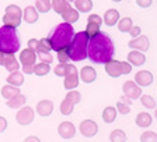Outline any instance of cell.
Here are the masks:
<instances>
[{"mask_svg": "<svg viewBox=\"0 0 157 142\" xmlns=\"http://www.w3.org/2000/svg\"><path fill=\"white\" fill-rule=\"evenodd\" d=\"M115 55V46L112 39L107 34L101 32L88 39L87 42V57L93 63L105 64L107 62L112 60Z\"/></svg>", "mask_w": 157, "mask_h": 142, "instance_id": "cell-1", "label": "cell"}, {"mask_svg": "<svg viewBox=\"0 0 157 142\" xmlns=\"http://www.w3.org/2000/svg\"><path fill=\"white\" fill-rule=\"evenodd\" d=\"M73 36H75L73 25L67 23H62L52 29V32H51L48 39L52 50L59 52V50H63V49H67V46L72 42Z\"/></svg>", "mask_w": 157, "mask_h": 142, "instance_id": "cell-2", "label": "cell"}, {"mask_svg": "<svg viewBox=\"0 0 157 142\" xmlns=\"http://www.w3.org/2000/svg\"><path fill=\"white\" fill-rule=\"evenodd\" d=\"M20 50V38L16 28L0 27V52L3 55H14Z\"/></svg>", "mask_w": 157, "mask_h": 142, "instance_id": "cell-3", "label": "cell"}, {"mask_svg": "<svg viewBox=\"0 0 157 142\" xmlns=\"http://www.w3.org/2000/svg\"><path fill=\"white\" fill-rule=\"evenodd\" d=\"M87 42L88 36L86 32L75 34L70 45L67 46V56L73 62H83L87 59Z\"/></svg>", "mask_w": 157, "mask_h": 142, "instance_id": "cell-4", "label": "cell"}, {"mask_svg": "<svg viewBox=\"0 0 157 142\" xmlns=\"http://www.w3.org/2000/svg\"><path fill=\"white\" fill-rule=\"evenodd\" d=\"M78 81H80V78H78L77 68H76L73 64H67L66 75H65V82H63L65 88L69 91H73L75 88L78 87Z\"/></svg>", "mask_w": 157, "mask_h": 142, "instance_id": "cell-5", "label": "cell"}, {"mask_svg": "<svg viewBox=\"0 0 157 142\" xmlns=\"http://www.w3.org/2000/svg\"><path fill=\"white\" fill-rule=\"evenodd\" d=\"M34 119H35V112L29 106L20 107V110L16 114V121L20 126H29L34 121Z\"/></svg>", "mask_w": 157, "mask_h": 142, "instance_id": "cell-6", "label": "cell"}, {"mask_svg": "<svg viewBox=\"0 0 157 142\" xmlns=\"http://www.w3.org/2000/svg\"><path fill=\"white\" fill-rule=\"evenodd\" d=\"M78 130H80V133H82L83 137H86V138H91V137L97 135L98 126H97V123H95L94 120L87 119V120H83L82 123H80Z\"/></svg>", "mask_w": 157, "mask_h": 142, "instance_id": "cell-7", "label": "cell"}, {"mask_svg": "<svg viewBox=\"0 0 157 142\" xmlns=\"http://www.w3.org/2000/svg\"><path fill=\"white\" fill-rule=\"evenodd\" d=\"M122 91H124V95L131 100H135V99H139L142 95V88L137 87L133 81H126L122 87Z\"/></svg>", "mask_w": 157, "mask_h": 142, "instance_id": "cell-8", "label": "cell"}, {"mask_svg": "<svg viewBox=\"0 0 157 142\" xmlns=\"http://www.w3.org/2000/svg\"><path fill=\"white\" fill-rule=\"evenodd\" d=\"M128 46L132 50H137V52H146L150 48V41L146 35H139L137 38L132 39L131 42L128 43Z\"/></svg>", "mask_w": 157, "mask_h": 142, "instance_id": "cell-9", "label": "cell"}, {"mask_svg": "<svg viewBox=\"0 0 157 142\" xmlns=\"http://www.w3.org/2000/svg\"><path fill=\"white\" fill-rule=\"evenodd\" d=\"M58 134L63 139H72L76 135V127L70 121H63L58 127Z\"/></svg>", "mask_w": 157, "mask_h": 142, "instance_id": "cell-10", "label": "cell"}, {"mask_svg": "<svg viewBox=\"0 0 157 142\" xmlns=\"http://www.w3.org/2000/svg\"><path fill=\"white\" fill-rule=\"evenodd\" d=\"M135 84L137 85V87H149V85H151V82H153V74H151L150 71H137L136 75H135Z\"/></svg>", "mask_w": 157, "mask_h": 142, "instance_id": "cell-11", "label": "cell"}, {"mask_svg": "<svg viewBox=\"0 0 157 142\" xmlns=\"http://www.w3.org/2000/svg\"><path fill=\"white\" fill-rule=\"evenodd\" d=\"M35 109H36V113H38L41 117L51 116V114H52V112H53L52 100H48V99L41 100V102H38V105H36Z\"/></svg>", "mask_w": 157, "mask_h": 142, "instance_id": "cell-12", "label": "cell"}, {"mask_svg": "<svg viewBox=\"0 0 157 142\" xmlns=\"http://www.w3.org/2000/svg\"><path fill=\"white\" fill-rule=\"evenodd\" d=\"M105 71L107 74L112 78H118L121 77V62L119 60H109V62L105 63Z\"/></svg>", "mask_w": 157, "mask_h": 142, "instance_id": "cell-13", "label": "cell"}, {"mask_svg": "<svg viewBox=\"0 0 157 142\" xmlns=\"http://www.w3.org/2000/svg\"><path fill=\"white\" fill-rule=\"evenodd\" d=\"M78 77L82 78V81L86 82V84H91V82H94L97 80V71H95L94 67L86 66V67H83L80 70V75Z\"/></svg>", "mask_w": 157, "mask_h": 142, "instance_id": "cell-14", "label": "cell"}, {"mask_svg": "<svg viewBox=\"0 0 157 142\" xmlns=\"http://www.w3.org/2000/svg\"><path fill=\"white\" fill-rule=\"evenodd\" d=\"M128 63L131 66H135V67H140L146 63V56L142 52L132 50L131 53H128Z\"/></svg>", "mask_w": 157, "mask_h": 142, "instance_id": "cell-15", "label": "cell"}, {"mask_svg": "<svg viewBox=\"0 0 157 142\" xmlns=\"http://www.w3.org/2000/svg\"><path fill=\"white\" fill-rule=\"evenodd\" d=\"M36 60V53L29 50V49H24L20 53V62L23 66H29V64H35Z\"/></svg>", "mask_w": 157, "mask_h": 142, "instance_id": "cell-16", "label": "cell"}, {"mask_svg": "<svg viewBox=\"0 0 157 142\" xmlns=\"http://www.w3.org/2000/svg\"><path fill=\"white\" fill-rule=\"evenodd\" d=\"M23 18L27 24H35L38 21V11L35 10V7L27 6L23 11Z\"/></svg>", "mask_w": 157, "mask_h": 142, "instance_id": "cell-17", "label": "cell"}, {"mask_svg": "<svg viewBox=\"0 0 157 142\" xmlns=\"http://www.w3.org/2000/svg\"><path fill=\"white\" fill-rule=\"evenodd\" d=\"M102 21L105 23V25L108 27H114L115 24L119 21V13H118V10L115 9H111V10H107L104 14V18Z\"/></svg>", "mask_w": 157, "mask_h": 142, "instance_id": "cell-18", "label": "cell"}, {"mask_svg": "<svg viewBox=\"0 0 157 142\" xmlns=\"http://www.w3.org/2000/svg\"><path fill=\"white\" fill-rule=\"evenodd\" d=\"M3 66H4V68H6L9 73H16V71H18V68H20V64H18V62L16 60L14 55H4Z\"/></svg>", "mask_w": 157, "mask_h": 142, "instance_id": "cell-19", "label": "cell"}, {"mask_svg": "<svg viewBox=\"0 0 157 142\" xmlns=\"http://www.w3.org/2000/svg\"><path fill=\"white\" fill-rule=\"evenodd\" d=\"M153 123V119H151L150 113H146V112H142L136 116V126L140 127V128H147L150 127Z\"/></svg>", "mask_w": 157, "mask_h": 142, "instance_id": "cell-20", "label": "cell"}, {"mask_svg": "<svg viewBox=\"0 0 157 142\" xmlns=\"http://www.w3.org/2000/svg\"><path fill=\"white\" fill-rule=\"evenodd\" d=\"M69 7L70 4L66 0H51V10H53L56 14H63Z\"/></svg>", "mask_w": 157, "mask_h": 142, "instance_id": "cell-21", "label": "cell"}, {"mask_svg": "<svg viewBox=\"0 0 157 142\" xmlns=\"http://www.w3.org/2000/svg\"><path fill=\"white\" fill-rule=\"evenodd\" d=\"M7 84L11 85V87H17L20 88L24 84V75L20 73V71H16V73H10V75L7 77Z\"/></svg>", "mask_w": 157, "mask_h": 142, "instance_id": "cell-22", "label": "cell"}, {"mask_svg": "<svg viewBox=\"0 0 157 142\" xmlns=\"http://www.w3.org/2000/svg\"><path fill=\"white\" fill-rule=\"evenodd\" d=\"M21 94V91H20V88L17 87H11V85H4L3 88H2V96L4 98V99L10 100V99H13V98H16L17 95Z\"/></svg>", "mask_w": 157, "mask_h": 142, "instance_id": "cell-23", "label": "cell"}, {"mask_svg": "<svg viewBox=\"0 0 157 142\" xmlns=\"http://www.w3.org/2000/svg\"><path fill=\"white\" fill-rule=\"evenodd\" d=\"M60 16H62V18L65 20V23H67V24H73V23H76V21L80 18L78 11L77 10H75V9H72V7H69L65 13L60 14Z\"/></svg>", "mask_w": 157, "mask_h": 142, "instance_id": "cell-24", "label": "cell"}, {"mask_svg": "<svg viewBox=\"0 0 157 142\" xmlns=\"http://www.w3.org/2000/svg\"><path fill=\"white\" fill-rule=\"evenodd\" d=\"M117 119V109L112 106H107L102 112V120H104V123L107 124H111L115 121Z\"/></svg>", "mask_w": 157, "mask_h": 142, "instance_id": "cell-25", "label": "cell"}, {"mask_svg": "<svg viewBox=\"0 0 157 142\" xmlns=\"http://www.w3.org/2000/svg\"><path fill=\"white\" fill-rule=\"evenodd\" d=\"M6 16L10 17V18H14V20H21L23 11H21V9H20L18 6H16V4H10V6L6 7Z\"/></svg>", "mask_w": 157, "mask_h": 142, "instance_id": "cell-26", "label": "cell"}, {"mask_svg": "<svg viewBox=\"0 0 157 142\" xmlns=\"http://www.w3.org/2000/svg\"><path fill=\"white\" fill-rule=\"evenodd\" d=\"M27 102V98L24 96V95H17L16 98H13V99L7 100V106L10 107V109H20L21 106H24Z\"/></svg>", "mask_w": 157, "mask_h": 142, "instance_id": "cell-27", "label": "cell"}, {"mask_svg": "<svg viewBox=\"0 0 157 142\" xmlns=\"http://www.w3.org/2000/svg\"><path fill=\"white\" fill-rule=\"evenodd\" d=\"M78 13H88L93 9V0H75Z\"/></svg>", "mask_w": 157, "mask_h": 142, "instance_id": "cell-28", "label": "cell"}, {"mask_svg": "<svg viewBox=\"0 0 157 142\" xmlns=\"http://www.w3.org/2000/svg\"><path fill=\"white\" fill-rule=\"evenodd\" d=\"M118 29L121 32H129L131 28L133 27V23H132V18L131 17H124V18H119L118 21Z\"/></svg>", "mask_w": 157, "mask_h": 142, "instance_id": "cell-29", "label": "cell"}, {"mask_svg": "<svg viewBox=\"0 0 157 142\" xmlns=\"http://www.w3.org/2000/svg\"><path fill=\"white\" fill-rule=\"evenodd\" d=\"M126 133L122 131V130H114L111 134H109V141L111 142H126Z\"/></svg>", "mask_w": 157, "mask_h": 142, "instance_id": "cell-30", "label": "cell"}, {"mask_svg": "<svg viewBox=\"0 0 157 142\" xmlns=\"http://www.w3.org/2000/svg\"><path fill=\"white\" fill-rule=\"evenodd\" d=\"M49 71H51V66L45 64V63H39V64L34 66V74L38 77H45L49 74Z\"/></svg>", "mask_w": 157, "mask_h": 142, "instance_id": "cell-31", "label": "cell"}, {"mask_svg": "<svg viewBox=\"0 0 157 142\" xmlns=\"http://www.w3.org/2000/svg\"><path fill=\"white\" fill-rule=\"evenodd\" d=\"M34 7L38 13H48L51 10V0H36Z\"/></svg>", "mask_w": 157, "mask_h": 142, "instance_id": "cell-32", "label": "cell"}, {"mask_svg": "<svg viewBox=\"0 0 157 142\" xmlns=\"http://www.w3.org/2000/svg\"><path fill=\"white\" fill-rule=\"evenodd\" d=\"M139 99H140L142 105L144 107H147V109H156V100H154V98L151 95H140Z\"/></svg>", "mask_w": 157, "mask_h": 142, "instance_id": "cell-33", "label": "cell"}, {"mask_svg": "<svg viewBox=\"0 0 157 142\" xmlns=\"http://www.w3.org/2000/svg\"><path fill=\"white\" fill-rule=\"evenodd\" d=\"M86 35L88 36V39L95 36L97 34H100V25L97 24H93V23H87V27H86Z\"/></svg>", "mask_w": 157, "mask_h": 142, "instance_id": "cell-34", "label": "cell"}, {"mask_svg": "<svg viewBox=\"0 0 157 142\" xmlns=\"http://www.w3.org/2000/svg\"><path fill=\"white\" fill-rule=\"evenodd\" d=\"M66 100H69L73 106H76L77 103H80L82 95H80V92H77V91H70V92L66 95Z\"/></svg>", "mask_w": 157, "mask_h": 142, "instance_id": "cell-35", "label": "cell"}, {"mask_svg": "<svg viewBox=\"0 0 157 142\" xmlns=\"http://www.w3.org/2000/svg\"><path fill=\"white\" fill-rule=\"evenodd\" d=\"M73 105L69 102V100H62V103H60V113L63 114V116H70V114L73 113Z\"/></svg>", "mask_w": 157, "mask_h": 142, "instance_id": "cell-36", "label": "cell"}, {"mask_svg": "<svg viewBox=\"0 0 157 142\" xmlns=\"http://www.w3.org/2000/svg\"><path fill=\"white\" fill-rule=\"evenodd\" d=\"M52 48H51V43H49V39L48 38H42L38 41V52H51ZM36 52V53H38Z\"/></svg>", "mask_w": 157, "mask_h": 142, "instance_id": "cell-37", "label": "cell"}, {"mask_svg": "<svg viewBox=\"0 0 157 142\" xmlns=\"http://www.w3.org/2000/svg\"><path fill=\"white\" fill-rule=\"evenodd\" d=\"M140 142H157V135L154 131H144L140 135Z\"/></svg>", "mask_w": 157, "mask_h": 142, "instance_id": "cell-38", "label": "cell"}, {"mask_svg": "<svg viewBox=\"0 0 157 142\" xmlns=\"http://www.w3.org/2000/svg\"><path fill=\"white\" fill-rule=\"evenodd\" d=\"M36 57L41 60V63H45V64H51L53 62V56L48 52H38L36 53Z\"/></svg>", "mask_w": 157, "mask_h": 142, "instance_id": "cell-39", "label": "cell"}, {"mask_svg": "<svg viewBox=\"0 0 157 142\" xmlns=\"http://www.w3.org/2000/svg\"><path fill=\"white\" fill-rule=\"evenodd\" d=\"M3 23L6 27H10V28H17V27L21 24V20H14V18H10L7 17L6 14L3 16Z\"/></svg>", "mask_w": 157, "mask_h": 142, "instance_id": "cell-40", "label": "cell"}, {"mask_svg": "<svg viewBox=\"0 0 157 142\" xmlns=\"http://www.w3.org/2000/svg\"><path fill=\"white\" fill-rule=\"evenodd\" d=\"M70 60L67 56V49H63V50H59L58 52V62L60 64H67V62Z\"/></svg>", "mask_w": 157, "mask_h": 142, "instance_id": "cell-41", "label": "cell"}, {"mask_svg": "<svg viewBox=\"0 0 157 142\" xmlns=\"http://www.w3.org/2000/svg\"><path fill=\"white\" fill-rule=\"evenodd\" d=\"M117 109L121 114H129L131 113V106L126 105V103H124V102H121V100L117 103Z\"/></svg>", "mask_w": 157, "mask_h": 142, "instance_id": "cell-42", "label": "cell"}, {"mask_svg": "<svg viewBox=\"0 0 157 142\" xmlns=\"http://www.w3.org/2000/svg\"><path fill=\"white\" fill-rule=\"evenodd\" d=\"M66 68H67V64H58L55 67V70H53V73H55V75H58V77H65Z\"/></svg>", "mask_w": 157, "mask_h": 142, "instance_id": "cell-43", "label": "cell"}, {"mask_svg": "<svg viewBox=\"0 0 157 142\" xmlns=\"http://www.w3.org/2000/svg\"><path fill=\"white\" fill-rule=\"evenodd\" d=\"M88 21L87 23H93V24H97V25H100L101 27V24H102V18L98 14H91V16H88Z\"/></svg>", "mask_w": 157, "mask_h": 142, "instance_id": "cell-44", "label": "cell"}, {"mask_svg": "<svg viewBox=\"0 0 157 142\" xmlns=\"http://www.w3.org/2000/svg\"><path fill=\"white\" fill-rule=\"evenodd\" d=\"M132 71V66L129 64L128 62H121V74L122 75H126L129 74Z\"/></svg>", "mask_w": 157, "mask_h": 142, "instance_id": "cell-45", "label": "cell"}, {"mask_svg": "<svg viewBox=\"0 0 157 142\" xmlns=\"http://www.w3.org/2000/svg\"><path fill=\"white\" fill-rule=\"evenodd\" d=\"M27 49H29V50H33V52H38V41L36 39H29L28 41V48Z\"/></svg>", "mask_w": 157, "mask_h": 142, "instance_id": "cell-46", "label": "cell"}, {"mask_svg": "<svg viewBox=\"0 0 157 142\" xmlns=\"http://www.w3.org/2000/svg\"><path fill=\"white\" fill-rule=\"evenodd\" d=\"M151 3H153V0H136V4L142 9H147V7H150Z\"/></svg>", "mask_w": 157, "mask_h": 142, "instance_id": "cell-47", "label": "cell"}, {"mask_svg": "<svg viewBox=\"0 0 157 142\" xmlns=\"http://www.w3.org/2000/svg\"><path fill=\"white\" fill-rule=\"evenodd\" d=\"M129 34H131L132 38H137V36L140 35V27H132L131 31H129Z\"/></svg>", "mask_w": 157, "mask_h": 142, "instance_id": "cell-48", "label": "cell"}, {"mask_svg": "<svg viewBox=\"0 0 157 142\" xmlns=\"http://www.w3.org/2000/svg\"><path fill=\"white\" fill-rule=\"evenodd\" d=\"M6 128H7V120L3 116H0V134L4 133Z\"/></svg>", "mask_w": 157, "mask_h": 142, "instance_id": "cell-49", "label": "cell"}, {"mask_svg": "<svg viewBox=\"0 0 157 142\" xmlns=\"http://www.w3.org/2000/svg\"><path fill=\"white\" fill-rule=\"evenodd\" d=\"M34 66H35V64L23 66V74H33V73H34Z\"/></svg>", "mask_w": 157, "mask_h": 142, "instance_id": "cell-50", "label": "cell"}, {"mask_svg": "<svg viewBox=\"0 0 157 142\" xmlns=\"http://www.w3.org/2000/svg\"><path fill=\"white\" fill-rule=\"evenodd\" d=\"M23 142H41V139H39L38 137H33V135H31V137H27Z\"/></svg>", "mask_w": 157, "mask_h": 142, "instance_id": "cell-51", "label": "cell"}, {"mask_svg": "<svg viewBox=\"0 0 157 142\" xmlns=\"http://www.w3.org/2000/svg\"><path fill=\"white\" fill-rule=\"evenodd\" d=\"M121 102H124V103H126V105H131V103H132V100H131V99H128L126 96H124V98H122V100H121Z\"/></svg>", "mask_w": 157, "mask_h": 142, "instance_id": "cell-52", "label": "cell"}, {"mask_svg": "<svg viewBox=\"0 0 157 142\" xmlns=\"http://www.w3.org/2000/svg\"><path fill=\"white\" fill-rule=\"evenodd\" d=\"M3 63H4V55L0 52V66H3Z\"/></svg>", "mask_w": 157, "mask_h": 142, "instance_id": "cell-53", "label": "cell"}, {"mask_svg": "<svg viewBox=\"0 0 157 142\" xmlns=\"http://www.w3.org/2000/svg\"><path fill=\"white\" fill-rule=\"evenodd\" d=\"M112 2H115V3H119V2H122V0H112Z\"/></svg>", "mask_w": 157, "mask_h": 142, "instance_id": "cell-54", "label": "cell"}, {"mask_svg": "<svg viewBox=\"0 0 157 142\" xmlns=\"http://www.w3.org/2000/svg\"><path fill=\"white\" fill-rule=\"evenodd\" d=\"M66 2H75V0H66Z\"/></svg>", "mask_w": 157, "mask_h": 142, "instance_id": "cell-55", "label": "cell"}]
</instances>
